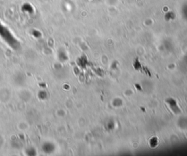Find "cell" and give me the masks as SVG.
<instances>
[{"instance_id":"cell-1","label":"cell","mask_w":187,"mask_h":156,"mask_svg":"<svg viewBox=\"0 0 187 156\" xmlns=\"http://www.w3.org/2000/svg\"><path fill=\"white\" fill-rule=\"evenodd\" d=\"M52 147V145L50 143V142H46V143H45V145H43V147H42V149H43L44 152L46 153H50V152L52 151V150H53V149H50V147Z\"/></svg>"}]
</instances>
